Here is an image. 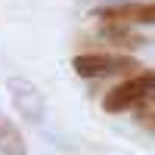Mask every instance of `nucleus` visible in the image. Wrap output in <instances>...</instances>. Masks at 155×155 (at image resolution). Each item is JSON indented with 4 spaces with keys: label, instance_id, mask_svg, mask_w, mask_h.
<instances>
[{
    "label": "nucleus",
    "instance_id": "nucleus-8",
    "mask_svg": "<svg viewBox=\"0 0 155 155\" xmlns=\"http://www.w3.org/2000/svg\"><path fill=\"white\" fill-rule=\"evenodd\" d=\"M96 9H102V6H118V3H127V0H96Z\"/></svg>",
    "mask_w": 155,
    "mask_h": 155
},
{
    "label": "nucleus",
    "instance_id": "nucleus-1",
    "mask_svg": "<svg viewBox=\"0 0 155 155\" xmlns=\"http://www.w3.org/2000/svg\"><path fill=\"white\" fill-rule=\"evenodd\" d=\"M71 68L74 74L81 78H112V74H140L143 65L134 59V56H124V53H78L71 59Z\"/></svg>",
    "mask_w": 155,
    "mask_h": 155
},
{
    "label": "nucleus",
    "instance_id": "nucleus-2",
    "mask_svg": "<svg viewBox=\"0 0 155 155\" xmlns=\"http://www.w3.org/2000/svg\"><path fill=\"white\" fill-rule=\"evenodd\" d=\"M155 93V68H143L140 74L124 78L121 84H115L106 96H102V109L106 112H127V109H137L143 99H149Z\"/></svg>",
    "mask_w": 155,
    "mask_h": 155
},
{
    "label": "nucleus",
    "instance_id": "nucleus-3",
    "mask_svg": "<svg viewBox=\"0 0 155 155\" xmlns=\"http://www.w3.org/2000/svg\"><path fill=\"white\" fill-rule=\"evenodd\" d=\"M6 90H9V99H12V106H16V112L25 121L41 124L47 118V102H44V93L37 90L34 81H28V78H9Z\"/></svg>",
    "mask_w": 155,
    "mask_h": 155
},
{
    "label": "nucleus",
    "instance_id": "nucleus-7",
    "mask_svg": "<svg viewBox=\"0 0 155 155\" xmlns=\"http://www.w3.org/2000/svg\"><path fill=\"white\" fill-rule=\"evenodd\" d=\"M134 121H137L140 127H146V130L155 134V93H152L149 99H143V102L134 109Z\"/></svg>",
    "mask_w": 155,
    "mask_h": 155
},
{
    "label": "nucleus",
    "instance_id": "nucleus-5",
    "mask_svg": "<svg viewBox=\"0 0 155 155\" xmlns=\"http://www.w3.org/2000/svg\"><path fill=\"white\" fill-rule=\"evenodd\" d=\"M99 34H102V41H109L115 47H124V50H140V47L149 44L143 34H137L130 28V25H118V22H102L99 25Z\"/></svg>",
    "mask_w": 155,
    "mask_h": 155
},
{
    "label": "nucleus",
    "instance_id": "nucleus-4",
    "mask_svg": "<svg viewBox=\"0 0 155 155\" xmlns=\"http://www.w3.org/2000/svg\"><path fill=\"white\" fill-rule=\"evenodd\" d=\"M93 16L102 22H118V25H155V0H127L118 6H102L93 9Z\"/></svg>",
    "mask_w": 155,
    "mask_h": 155
},
{
    "label": "nucleus",
    "instance_id": "nucleus-6",
    "mask_svg": "<svg viewBox=\"0 0 155 155\" xmlns=\"http://www.w3.org/2000/svg\"><path fill=\"white\" fill-rule=\"evenodd\" d=\"M0 152L3 155H28L25 137L19 134V127L12 124L3 112H0Z\"/></svg>",
    "mask_w": 155,
    "mask_h": 155
}]
</instances>
